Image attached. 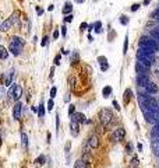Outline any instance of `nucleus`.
Returning <instances> with one entry per match:
<instances>
[{
    "label": "nucleus",
    "instance_id": "f257e3e1",
    "mask_svg": "<svg viewBox=\"0 0 159 168\" xmlns=\"http://www.w3.org/2000/svg\"><path fill=\"white\" fill-rule=\"evenodd\" d=\"M140 48H144V49H148L154 53H156L159 50V42L155 41L154 38H149V36H141L140 38Z\"/></svg>",
    "mask_w": 159,
    "mask_h": 168
},
{
    "label": "nucleus",
    "instance_id": "f03ea898",
    "mask_svg": "<svg viewBox=\"0 0 159 168\" xmlns=\"http://www.w3.org/2000/svg\"><path fill=\"white\" fill-rule=\"evenodd\" d=\"M99 119H101L102 126H103V128H108L112 122H113L114 115H113V112H112L109 108H103V109H101V112H99Z\"/></svg>",
    "mask_w": 159,
    "mask_h": 168
},
{
    "label": "nucleus",
    "instance_id": "7ed1b4c3",
    "mask_svg": "<svg viewBox=\"0 0 159 168\" xmlns=\"http://www.w3.org/2000/svg\"><path fill=\"white\" fill-rule=\"evenodd\" d=\"M9 95H10L14 101H18L20 98H21V95H22V87L18 85V84L11 85V88L9 90Z\"/></svg>",
    "mask_w": 159,
    "mask_h": 168
},
{
    "label": "nucleus",
    "instance_id": "20e7f679",
    "mask_svg": "<svg viewBox=\"0 0 159 168\" xmlns=\"http://www.w3.org/2000/svg\"><path fill=\"white\" fill-rule=\"evenodd\" d=\"M126 137V130L123 129V128H117V129H114L113 130V133L110 134V139L113 142H120V140H123Z\"/></svg>",
    "mask_w": 159,
    "mask_h": 168
},
{
    "label": "nucleus",
    "instance_id": "39448f33",
    "mask_svg": "<svg viewBox=\"0 0 159 168\" xmlns=\"http://www.w3.org/2000/svg\"><path fill=\"white\" fill-rule=\"evenodd\" d=\"M13 77H14V73H13V70H10V71H6V73H3V76H1V80H3V84L6 85V87H9L10 84H13Z\"/></svg>",
    "mask_w": 159,
    "mask_h": 168
},
{
    "label": "nucleus",
    "instance_id": "423d86ee",
    "mask_svg": "<svg viewBox=\"0 0 159 168\" xmlns=\"http://www.w3.org/2000/svg\"><path fill=\"white\" fill-rule=\"evenodd\" d=\"M21 109H22V104H21L20 101H17L14 108H13V118H14L16 120L21 119Z\"/></svg>",
    "mask_w": 159,
    "mask_h": 168
},
{
    "label": "nucleus",
    "instance_id": "0eeeda50",
    "mask_svg": "<svg viewBox=\"0 0 159 168\" xmlns=\"http://www.w3.org/2000/svg\"><path fill=\"white\" fill-rule=\"evenodd\" d=\"M144 88H145L147 94H151V95H152V94H158L159 93V87L155 83H152V81H151L149 84H147Z\"/></svg>",
    "mask_w": 159,
    "mask_h": 168
},
{
    "label": "nucleus",
    "instance_id": "6e6552de",
    "mask_svg": "<svg viewBox=\"0 0 159 168\" xmlns=\"http://www.w3.org/2000/svg\"><path fill=\"white\" fill-rule=\"evenodd\" d=\"M135 71L138 73V76H149V69H147V67H144V66H141L138 62L135 63Z\"/></svg>",
    "mask_w": 159,
    "mask_h": 168
},
{
    "label": "nucleus",
    "instance_id": "1a4fd4ad",
    "mask_svg": "<svg viewBox=\"0 0 159 168\" xmlns=\"http://www.w3.org/2000/svg\"><path fill=\"white\" fill-rule=\"evenodd\" d=\"M88 144L91 149H98L99 147V136L98 134H92L88 140Z\"/></svg>",
    "mask_w": 159,
    "mask_h": 168
},
{
    "label": "nucleus",
    "instance_id": "9d476101",
    "mask_svg": "<svg viewBox=\"0 0 159 168\" xmlns=\"http://www.w3.org/2000/svg\"><path fill=\"white\" fill-rule=\"evenodd\" d=\"M71 120L76 122V123H85V122H87V119H85V116H84V114H81V112H76V114L71 116Z\"/></svg>",
    "mask_w": 159,
    "mask_h": 168
},
{
    "label": "nucleus",
    "instance_id": "9b49d317",
    "mask_svg": "<svg viewBox=\"0 0 159 168\" xmlns=\"http://www.w3.org/2000/svg\"><path fill=\"white\" fill-rule=\"evenodd\" d=\"M24 46H21V45H17L14 42H10V45H9V50H11L14 55H20L21 53V50H22Z\"/></svg>",
    "mask_w": 159,
    "mask_h": 168
},
{
    "label": "nucleus",
    "instance_id": "f8f14e48",
    "mask_svg": "<svg viewBox=\"0 0 159 168\" xmlns=\"http://www.w3.org/2000/svg\"><path fill=\"white\" fill-rule=\"evenodd\" d=\"M137 83L140 87H145L147 84L151 83V80H149V77H147V76H137Z\"/></svg>",
    "mask_w": 159,
    "mask_h": 168
},
{
    "label": "nucleus",
    "instance_id": "ddd939ff",
    "mask_svg": "<svg viewBox=\"0 0 159 168\" xmlns=\"http://www.w3.org/2000/svg\"><path fill=\"white\" fill-rule=\"evenodd\" d=\"M11 25H13V22H11L10 18H9V20H6V21H3V22L0 24V31H1V32H6V31H9V30L11 28Z\"/></svg>",
    "mask_w": 159,
    "mask_h": 168
},
{
    "label": "nucleus",
    "instance_id": "4468645a",
    "mask_svg": "<svg viewBox=\"0 0 159 168\" xmlns=\"http://www.w3.org/2000/svg\"><path fill=\"white\" fill-rule=\"evenodd\" d=\"M70 132H71V134L73 136H78V133H80V129H78V123H76V122H70Z\"/></svg>",
    "mask_w": 159,
    "mask_h": 168
},
{
    "label": "nucleus",
    "instance_id": "2eb2a0df",
    "mask_svg": "<svg viewBox=\"0 0 159 168\" xmlns=\"http://www.w3.org/2000/svg\"><path fill=\"white\" fill-rule=\"evenodd\" d=\"M71 11H73V4H71V1H66V4H64V7H63V14L68 16V14H71Z\"/></svg>",
    "mask_w": 159,
    "mask_h": 168
},
{
    "label": "nucleus",
    "instance_id": "dca6fc26",
    "mask_svg": "<svg viewBox=\"0 0 159 168\" xmlns=\"http://www.w3.org/2000/svg\"><path fill=\"white\" fill-rule=\"evenodd\" d=\"M21 144L24 147V150H28V134L27 133H21Z\"/></svg>",
    "mask_w": 159,
    "mask_h": 168
},
{
    "label": "nucleus",
    "instance_id": "f3484780",
    "mask_svg": "<svg viewBox=\"0 0 159 168\" xmlns=\"http://www.w3.org/2000/svg\"><path fill=\"white\" fill-rule=\"evenodd\" d=\"M45 161H46V157L42 154V155H39V157H38L34 163H35V165H36V167H42V165L45 164Z\"/></svg>",
    "mask_w": 159,
    "mask_h": 168
},
{
    "label": "nucleus",
    "instance_id": "a211bd4d",
    "mask_svg": "<svg viewBox=\"0 0 159 168\" xmlns=\"http://www.w3.org/2000/svg\"><path fill=\"white\" fill-rule=\"evenodd\" d=\"M131 97H133V91H131V88H127V90L124 91V97H123L124 104H128V101L131 100Z\"/></svg>",
    "mask_w": 159,
    "mask_h": 168
},
{
    "label": "nucleus",
    "instance_id": "6ab92c4d",
    "mask_svg": "<svg viewBox=\"0 0 159 168\" xmlns=\"http://www.w3.org/2000/svg\"><path fill=\"white\" fill-rule=\"evenodd\" d=\"M7 58H9V50L6 49L4 46L0 45V59L4 60V59H7Z\"/></svg>",
    "mask_w": 159,
    "mask_h": 168
},
{
    "label": "nucleus",
    "instance_id": "aec40b11",
    "mask_svg": "<svg viewBox=\"0 0 159 168\" xmlns=\"http://www.w3.org/2000/svg\"><path fill=\"white\" fill-rule=\"evenodd\" d=\"M18 17H20V14H18L17 11L11 14V17H10V21L13 22V25H18V24H20V18H18Z\"/></svg>",
    "mask_w": 159,
    "mask_h": 168
},
{
    "label": "nucleus",
    "instance_id": "412c9836",
    "mask_svg": "<svg viewBox=\"0 0 159 168\" xmlns=\"http://www.w3.org/2000/svg\"><path fill=\"white\" fill-rule=\"evenodd\" d=\"M11 42H14L17 45H21V46L25 45V41H24L21 36H13V38H11Z\"/></svg>",
    "mask_w": 159,
    "mask_h": 168
},
{
    "label": "nucleus",
    "instance_id": "4be33fe9",
    "mask_svg": "<svg viewBox=\"0 0 159 168\" xmlns=\"http://www.w3.org/2000/svg\"><path fill=\"white\" fill-rule=\"evenodd\" d=\"M110 94H112V87H110V85H106V87H103V90H102V95H103L105 98H108Z\"/></svg>",
    "mask_w": 159,
    "mask_h": 168
},
{
    "label": "nucleus",
    "instance_id": "5701e85b",
    "mask_svg": "<svg viewBox=\"0 0 159 168\" xmlns=\"http://www.w3.org/2000/svg\"><path fill=\"white\" fill-rule=\"evenodd\" d=\"M38 115L39 118H43L45 116V105L41 102V105H39V108H38Z\"/></svg>",
    "mask_w": 159,
    "mask_h": 168
},
{
    "label": "nucleus",
    "instance_id": "b1692460",
    "mask_svg": "<svg viewBox=\"0 0 159 168\" xmlns=\"http://www.w3.org/2000/svg\"><path fill=\"white\" fill-rule=\"evenodd\" d=\"M74 168H87V164L82 160H77L76 164H74Z\"/></svg>",
    "mask_w": 159,
    "mask_h": 168
},
{
    "label": "nucleus",
    "instance_id": "393cba45",
    "mask_svg": "<svg viewBox=\"0 0 159 168\" xmlns=\"http://www.w3.org/2000/svg\"><path fill=\"white\" fill-rule=\"evenodd\" d=\"M94 27H95L94 30H95V31H96V34L102 32V22H101V21H96L95 24H94Z\"/></svg>",
    "mask_w": 159,
    "mask_h": 168
},
{
    "label": "nucleus",
    "instance_id": "a878e982",
    "mask_svg": "<svg viewBox=\"0 0 159 168\" xmlns=\"http://www.w3.org/2000/svg\"><path fill=\"white\" fill-rule=\"evenodd\" d=\"M152 137H154V139H155V137H159V123L155 125L154 129H152Z\"/></svg>",
    "mask_w": 159,
    "mask_h": 168
},
{
    "label": "nucleus",
    "instance_id": "bb28decb",
    "mask_svg": "<svg viewBox=\"0 0 159 168\" xmlns=\"http://www.w3.org/2000/svg\"><path fill=\"white\" fill-rule=\"evenodd\" d=\"M76 114V105L74 104H70V106H68V115H70V118Z\"/></svg>",
    "mask_w": 159,
    "mask_h": 168
},
{
    "label": "nucleus",
    "instance_id": "cd10ccee",
    "mask_svg": "<svg viewBox=\"0 0 159 168\" xmlns=\"http://www.w3.org/2000/svg\"><path fill=\"white\" fill-rule=\"evenodd\" d=\"M128 50V36L126 35V38H124V45H123V53H127Z\"/></svg>",
    "mask_w": 159,
    "mask_h": 168
},
{
    "label": "nucleus",
    "instance_id": "c85d7f7f",
    "mask_svg": "<svg viewBox=\"0 0 159 168\" xmlns=\"http://www.w3.org/2000/svg\"><path fill=\"white\" fill-rule=\"evenodd\" d=\"M70 149H71V142H67L66 146H64V151H66L67 155H68V153H70Z\"/></svg>",
    "mask_w": 159,
    "mask_h": 168
},
{
    "label": "nucleus",
    "instance_id": "c756f323",
    "mask_svg": "<svg viewBox=\"0 0 159 168\" xmlns=\"http://www.w3.org/2000/svg\"><path fill=\"white\" fill-rule=\"evenodd\" d=\"M120 22H122L123 25H127L128 24V17L127 16H122L120 17Z\"/></svg>",
    "mask_w": 159,
    "mask_h": 168
},
{
    "label": "nucleus",
    "instance_id": "7c9ffc66",
    "mask_svg": "<svg viewBox=\"0 0 159 168\" xmlns=\"http://www.w3.org/2000/svg\"><path fill=\"white\" fill-rule=\"evenodd\" d=\"M46 108H48L49 111H52V109L55 108V102H53V100H52V98L48 101V106H46Z\"/></svg>",
    "mask_w": 159,
    "mask_h": 168
},
{
    "label": "nucleus",
    "instance_id": "2f4dec72",
    "mask_svg": "<svg viewBox=\"0 0 159 168\" xmlns=\"http://www.w3.org/2000/svg\"><path fill=\"white\" fill-rule=\"evenodd\" d=\"M56 93H57V88H56V87H52V90H50V98H52V100L56 97Z\"/></svg>",
    "mask_w": 159,
    "mask_h": 168
},
{
    "label": "nucleus",
    "instance_id": "473e14b6",
    "mask_svg": "<svg viewBox=\"0 0 159 168\" xmlns=\"http://www.w3.org/2000/svg\"><path fill=\"white\" fill-rule=\"evenodd\" d=\"M126 153H128V154L133 153V144H131V143H127V144H126Z\"/></svg>",
    "mask_w": 159,
    "mask_h": 168
},
{
    "label": "nucleus",
    "instance_id": "72a5a7b5",
    "mask_svg": "<svg viewBox=\"0 0 159 168\" xmlns=\"http://www.w3.org/2000/svg\"><path fill=\"white\" fill-rule=\"evenodd\" d=\"M131 165H133L134 168L138 167V158H137V157H134V158L131 160Z\"/></svg>",
    "mask_w": 159,
    "mask_h": 168
},
{
    "label": "nucleus",
    "instance_id": "f704fd0d",
    "mask_svg": "<svg viewBox=\"0 0 159 168\" xmlns=\"http://www.w3.org/2000/svg\"><path fill=\"white\" fill-rule=\"evenodd\" d=\"M98 62H99L101 65H102V63H108V59H106L105 56H99V58H98Z\"/></svg>",
    "mask_w": 159,
    "mask_h": 168
},
{
    "label": "nucleus",
    "instance_id": "c9c22d12",
    "mask_svg": "<svg viewBox=\"0 0 159 168\" xmlns=\"http://www.w3.org/2000/svg\"><path fill=\"white\" fill-rule=\"evenodd\" d=\"M49 42V36H43V39H42V42H41V45L42 46H46Z\"/></svg>",
    "mask_w": 159,
    "mask_h": 168
},
{
    "label": "nucleus",
    "instance_id": "e433bc0d",
    "mask_svg": "<svg viewBox=\"0 0 159 168\" xmlns=\"http://www.w3.org/2000/svg\"><path fill=\"white\" fill-rule=\"evenodd\" d=\"M151 17H152V18H158L159 20V7L154 11V13H152V14H151Z\"/></svg>",
    "mask_w": 159,
    "mask_h": 168
},
{
    "label": "nucleus",
    "instance_id": "4c0bfd02",
    "mask_svg": "<svg viewBox=\"0 0 159 168\" xmlns=\"http://www.w3.org/2000/svg\"><path fill=\"white\" fill-rule=\"evenodd\" d=\"M60 59H62V56L60 55H56L55 56V65L57 66V65H60Z\"/></svg>",
    "mask_w": 159,
    "mask_h": 168
},
{
    "label": "nucleus",
    "instance_id": "58836bf2",
    "mask_svg": "<svg viewBox=\"0 0 159 168\" xmlns=\"http://www.w3.org/2000/svg\"><path fill=\"white\" fill-rule=\"evenodd\" d=\"M73 14H68V16H66L64 17V21H66V22H71V21H73Z\"/></svg>",
    "mask_w": 159,
    "mask_h": 168
},
{
    "label": "nucleus",
    "instance_id": "ea45409f",
    "mask_svg": "<svg viewBox=\"0 0 159 168\" xmlns=\"http://www.w3.org/2000/svg\"><path fill=\"white\" fill-rule=\"evenodd\" d=\"M108 69H109V63H102V65H101V70H102V71H106Z\"/></svg>",
    "mask_w": 159,
    "mask_h": 168
},
{
    "label": "nucleus",
    "instance_id": "a19ab883",
    "mask_svg": "<svg viewBox=\"0 0 159 168\" xmlns=\"http://www.w3.org/2000/svg\"><path fill=\"white\" fill-rule=\"evenodd\" d=\"M140 6H141V4H138V3H135V4H133V7H131V11H137V10L140 9Z\"/></svg>",
    "mask_w": 159,
    "mask_h": 168
},
{
    "label": "nucleus",
    "instance_id": "79ce46f5",
    "mask_svg": "<svg viewBox=\"0 0 159 168\" xmlns=\"http://www.w3.org/2000/svg\"><path fill=\"white\" fill-rule=\"evenodd\" d=\"M87 28H88V24H87V22H82L81 27H80V31H85Z\"/></svg>",
    "mask_w": 159,
    "mask_h": 168
},
{
    "label": "nucleus",
    "instance_id": "37998d69",
    "mask_svg": "<svg viewBox=\"0 0 159 168\" xmlns=\"http://www.w3.org/2000/svg\"><path fill=\"white\" fill-rule=\"evenodd\" d=\"M56 128H57V130L60 128V116L59 115H56Z\"/></svg>",
    "mask_w": 159,
    "mask_h": 168
},
{
    "label": "nucleus",
    "instance_id": "c03bdc74",
    "mask_svg": "<svg viewBox=\"0 0 159 168\" xmlns=\"http://www.w3.org/2000/svg\"><path fill=\"white\" fill-rule=\"evenodd\" d=\"M59 35H60L59 30H55V31H53V39H57V38H59Z\"/></svg>",
    "mask_w": 159,
    "mask_h": 168
},
{
    "label": "nucleus",
    "instance_id": "a18cd8bd",
    "mask_svg": "<svg viewBox=\"0 0 159 168\" xmlns=\"http://www.w3.org/2000/svg\"><path fill=\"white\" fill-rule=\"evenodd\" d=\"M60 32H62V35H63V36H66V34H67V27H66V25H63V27H62Z\"/></svg>",
    "mask_w": 159,
    "mask_h": 168
},
{
    "label": "nucleus",
    "instance_id": "49530a36",
    "mask_svg": "<svg viewBox=\"0 0 159 168\" xmlns=\"http://www.w3.org/2000/svg\"><path fill=\"white\" fill-rule=\"evenodd\" d=\"M112 104H113V106H114L116 109H119V111H120V105H119V102H117V101L113 100V102H112Z\"/></svg>",
    "mask_w": 159,
    "mask_h": 168
},
{
    "label": "nucleus",
    "instance_id": "de8ad7c7",
    "mask_svg": "<svg viewBox=\"0 0 159 168\" xmlns=\"http://www.w3.org/2000/svg\"><path fill=\"white\" fill-rule=\"evenodd\" d=\"M36 14H38V16H42V14H43V10H42L41 7H36Z\"/></svg>",
    "mask_w": 159,
    "mask_h": 168
},
{
    "label": "nucleus",
    "instance_id": "09e8293b",
    "mask_svg": "<svg viewBox=\"0 0 159 168\" xmlns=\"http://www.w3.org/2000/svg\"><path fill=\"white\" fill-rule=\"evenodd\" d=\"M137 149H138L140 151H143V144H141V143H138V144H137Z\"/></svg>",
    "mask_w": 159,
    "mask_h": 168
},
{
    "label": "nucleus",
    "instance_id": "8fccbe9b",
    "mask_svg": "<svg viewBox=\"0 0 159 168\" xmlns=\"http://www.w3.org/2000/svg\"><path fill=\"white\" fill-rule=\"evenodd\" d=\"M53 9H55V6H53V4H50V6H49V7H48V10H49V11H52Z\"/></svg>",
    "mask_w": 159,
    "mask_h": 168
},
{
    "label": "nucleus",
    "instance_id": "3c124183",
    "mask_svg": "<svg viewBox=\"0 0 159 168\" xmlns=\"http://www.w3.org/2000/svg\"><path fill=\"white\" fill-rule=\"evenodd\" d=\"M149 1H151V0H144V6H147V4H149Z\"/></svg>",
    "mask_w": 159,
    "mask_h": 168
},
{
    "label": "nucleus",
    "instance_id": "603ef678",
    "mask_svg": "<svg viewBox=\"0 0 159 168\" xmlns=\"http://www.w3.org/2000/svg\"><path fill=\"white\" fill-rule=\"evenodd\" d=\"M77 3H84V0H76Z\"/></svg>",
    "mask_w": 159,
    "mask_h": 168
},
{
    "label": "nucleus",
    "instance_id": "864d4df0",
    "mask_svg": "<svg viewBox=\"0 0 159 168\" xmlns=\"http://www.w3.org/2000/svg\"><path fill=\"white\" fill-rule=\"evenodd\" d=\"M0 146H1V137H0Z\"/></svg>",
    "mask_w": 159,
    "mask_h": 168
},
{
    "label": "nucleus",
    "instance_id": "5fc2aeb1",
    "mask_svg": "<svg viewBox=\"0 0 159 168\" xmlns=\"http://www.w3.org/2000/svg\"><path fill=\"white\" fill-rule=\"evenodd\" d=\"M158 76H159V73H158Z\"/></svg>",
    "mask_w": 159,
    "mask_h": 168
}]
</instances>
